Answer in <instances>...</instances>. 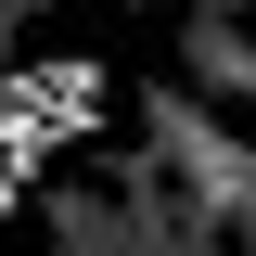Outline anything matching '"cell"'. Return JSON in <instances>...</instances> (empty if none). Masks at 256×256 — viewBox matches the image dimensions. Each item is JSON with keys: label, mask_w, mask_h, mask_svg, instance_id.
I'll list each match as a JSON object with an SVG mask.
<instances>
[{"label": "cell", "mask_w": 256, "mask_h": 256, "mask_svg": "<svg viewBox=\"0 0 256 256\" xmlns=\"http://www.w3.org/2000/svg\"><path fill=\"white\" fill-rule=\"evenodd\" d=\"M192 64H205L218 90H256V38H244V26H218V13H192Z\"/></svg>", "instance_id": "1"}]
</instances>
